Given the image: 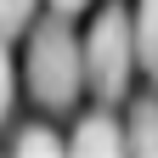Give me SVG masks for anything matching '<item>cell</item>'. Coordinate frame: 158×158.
<instances>
[{
  "label": "cell",
  "mask_w": 158,
  "mask_h": 158,
  "mask_svg": "<svg viewBox=\"0 0 158 158\" xmlns=\"http://www.w3.org/2000/svg\"><path fill=\"white\" fill-rule=\"evenodd\" d=\"M23 79H28V96L45 113H68L85 90V51L68 28L62 11H51L45 23L28 34V56H23Z\"/></svg>",
  "instance_id": "1"
},
{
  "label": "cell",
  "mask_w": 158,
  "mask_h": 158,
  "mask_svg": "<svg viewBox=\"0 0 158 158\" xmlns=\"http://www.w3.org/2000/svg\"><path fill=\"white\" fill-rule=\"evenodd\" d=\"M85 51V90H96V102H118L135 79V34L124 6H102L90 34L79 40Z\"/></svg>",
  "instance_id": "2"
},
{
  "label": "cell",
  "mask_w": 158,
  "mask_h": 158,
  "mask_svg": "<svg viewBox=\"0 0 158 158\" xmlns=\"http://www.w3.org/2000/svg\"><path fill=\"white\" fill-rule=\"evenodd\" d=\"M73 152H124V124H118L113 113H85L68 135Z\"/></svg>",
  "instance_id": "3"
},
{
  "label": "cell",
  "mask_w": 158,
  "mask_h": 158,
  "mask_svg": "<svg viewBox=\"0 0 158 158\" xmlns=\"http://www.w3.org/2000/svg\"><path fill=\"white\" fill-rule=\"evenodd\" d=\"M130 34H135V68L158 85V0H135Z\"/></svg>",
  "instance_id": "4"
},
{
  "label": "cell",
  "mask_w": 158,
  "mask_h": 158,
  "mask_svg": "<svg viewBox=\"0 0 158 158\" xmlns=\"http://www.w3.org/2000/svg\"><path fill=\"white\" fill-rule=\"evenodd\" d=\"M124 147H130V152H152V158H158V96H135V102H130Z\"/></svg>",
  "instance_id": "5"
},
{
  "label": "cell",
  "mask_w": 158,
  "mask_h": 158,
  "mask_svg": "<svg viewBox=\"0 0 158 158\" xmlns=\"http://www.w3.org/2000/svg\"><path fill=\"white\" fill-rule=\"evenodd\" d=\"M11 147L23 152V158H51V152H62L68 141H62L56 130H45V124H28V130H17V141H11Z\"/></svg>",
  "instance_id": "6"
},
{
  "label": "cell",
  "mask_w": 158,
  "mask_h": 158,
  "mask_svg": "<svg viewBox=\"0 0 158 158\" xmlns=\"http://www.w3.org/2000/svg\"><path fill=\"white\" fill-rule=\"evenodd\" d=\"M17 107V68H11V51H6V34H0V124L11 118Z\"/></svg>",
  "instance_id": "7"
},
{
  "label": "cell",
  "mask_w": 158,
  "mask_h": 158,
  "mask_svg": "<svg viewBox=\"0 0 158 158\" xmlns=\"http://www.w3.org/2000/svg\"><path fill=\"white\" fill-rule=\"evenodd\" d=\"M34 6H40V0H0V34H23L28 23H34Z\"/></svg>",
  "instance_id": "8"
},
{
  "label": "cell",
  "mask_w": 158,
  "mask_h": 158,
  "mask_svg": "<svg viewBox=\"0 0 158 158\" xmlns=\"http://www.w3.org/2000/svg\"><path fill=\"white\" fill-rule=\"evenodd\" d=\"M79 6H85V0H51V11H62V17H73Z\"/></svg>",
  "instance_id": "9"
}]
</instances>
